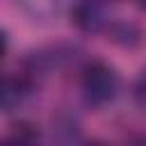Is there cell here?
Listing matches in <instances>:
<instances>
[{"label": "cell", "instance_id": "1", "mask_svg": "<svg viewBox=\"0 0 146 146\" xmlns=\"http://www.w3.org/2000/svg\"><path fill=\"white\" fill-rule=\"evenodd\" d=\"M82 91L91 105H105L119 91V75L107 64H91L82 75Z\"/></svg>", "mask_w": 146, "mask_h": 146}, {"label": "cell", "instance_id": "2", "mask_svg": "<svg viewBox=\"0 0 146 146\" xmlns=\"http://www.w3.org/2000/svg\"><path fill=\"white\" fill-rule=\"evenodd\" d=\"M25 94H27L25 80H21L16 75H0V110L2 112L18 107L23 103Z\"/></svg>", "mask_w": 146, "mask_h": 146}, {"label": "cell", "instance_id": "3", "mask_svg": "<svg viewBox=\"0 0 146 146\" xmlns=\"http://www.w3.org/2000/svg\"><path fill=\"white\" fill-rule=\"evenodd\" d=\"M73 23L84 30V32H96L100 30L103 25V11H100V5L94 2V0H80L75 7H73Z\"/></svg>", "mask_w": 146, "mask_h": 146}, {"label": "cell", "instance_id": "4", "mask_svg": "<svg viewBox=\"0 0 146 146\" xmlns=\"http://www.w3.org/2000/svg\"><path fill=\"white\" fill-rule=\"evenodd\" d=\"M16 5L23 9L25 16H30V21L39 23L52 21L59 11V0H16Z\"/></svg>", "mask_w": 146, "mask_h": 146}, {"label": "cell", "instance_id": "5", "mask_svg": "<svg viewBox=\"0 0 146 146\" xmlns=\"http://www.w3.org/2000/svg\"><path fill=\"white\" fill-rule=\"evenodd\" d=\"M112 39L114 41H119L121 46H137V41H139V30L135 27V25H128V23H119V25H114L112 27Z\"/></svg>", "mask_w": 146, "mask_h": 146}, {"label": "cell", "instance_id": "6", "mask_svg": "<svg viewBox=\"0 0 146 146\" xmlns=\"http://www.w3.org/2000/svg\"><path fill=\"white\" fill-rule=\"evenodd\" d=\"M5 50H7V36H5V32H0V57L5 55Z\"/></svg>", "mask_w": 146, "mask_h": 146}, {"label": "cell", "instance_id": "7", "mask_svg": "<svg viewBox=\"0 0 146 146\" xmlns=\"http://www.w3.org/2000/svg\"><path fill=\"white\" fill-rule=\"evenodd\" d=\"M94 2H98V5H100V2H112V0H94Z\"/></svg>", "mask_w": 146, "mask_h": 146}, {"label": "cell", "instance_id": "8", "mask_svg": "<svg viewBox=\"0 0 146 146\" xmlns=\"http://www.w3.org/2000/svg\"><path fill=\"white\" fill-rule=\"evenodd\" d=\"M137 2H141V0H137Z\"/></svg>", "mask_w": 146, "mask_h": 146}]
</instances>
